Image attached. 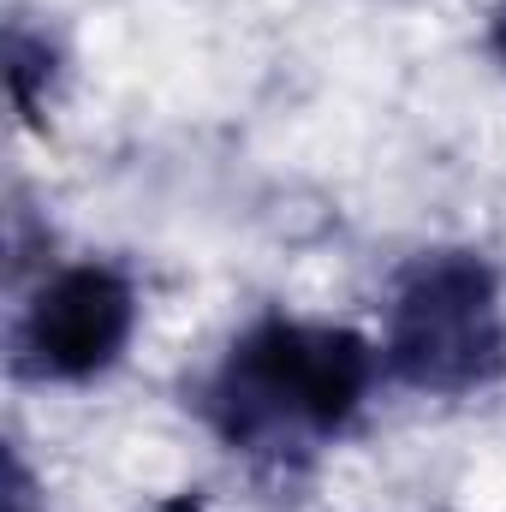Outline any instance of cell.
<instances>
[{
    "mask_svg": "<svg viewBox=\"0 0 506 512\" xmlns=\"http://www.w3.org/2000/svg\"><path fill=\"white\" fill-rule=\"evenodd\" d=\"M48 84H54V48H48V36H36L24 18H12L6 24V90H12V108L24 120H36L42 102H48Z\"/></svg>",
    "mask_w": 506,
    "mask_h": 512,
    "instance_id": "4",
    "label": "cell"
},
{
    "mask_svg": "<svg viewBox=\"0 0 506 512\" xmlns=\"http://www.w3.org/2000/svg\"><path fill=\"white\" fill-rule=\"evenodd\" d=\"M370 382L376 352L364 334L304 316H262L227 346L197 393V411L251 465L298 471L358 423Z\"/></svg>",
    "mask_w": 506,
    "mask_h": 512,
    "instance_id": "1",
    "label": "cell"
},
{
    "mask_svg": "<svg viewBox=\"0 0 506 512\" xmlns=\"http://www.w3.org/2000/svg\"><path fill=\"white\" fill-rule=\"evenodd\" d=\"M6 512H36V501H30V483H24V465H18V459L6 465Z\"/></svg>",
    "mask_w": 506,
    "mask_h": 512,
    "instance_id": "5",
    "label": "cell"
},
{
    "mask_svg": "<svg viewBox=\"0 0 506 512\" xmlns=\"http://www.w3.org/2000/svg\"><path fill=\"white\" fill-rule=\"evenodd\" d=\"M489 42H495V60L506 66V6L495 12V30H489Z\"/></svg>",
    "mask_w": 506,
    "mask_h": 512,
    "instance_id": "6",
    "label": "cell"
},
{
    "mask_svg": "<svg viewBox=\"0 0 506 512\" xmlns=\"http://www.w3.org/2000/svg\"><path fill=\"white\" fill-rule=\"evenodd\" d=\"M137 328V286L114 262L48 274L12 322V370L24 382H96L120 364Z\"/></svg>",
    "mask_w": 506,
    "mask_h": 512,
    "instance_id": "3",
    "label": "cell"
},
{
    "mask_svg": "<svg viewBox=\"0 0 506 512\" xmlns=\"http://www.w3.org/2000/svg\"><path fill=\"white\" fill-rule=\"evenodd\" d=\"M381 364L411 393L459 399L506 376L501 274L477 251H423L405 262L387 298Z\"/></svg>",
    "mask_w": 506,
    "mask_h": 512,
    "instance_id": "2",
    "label": "cell"
}]
</instances>
